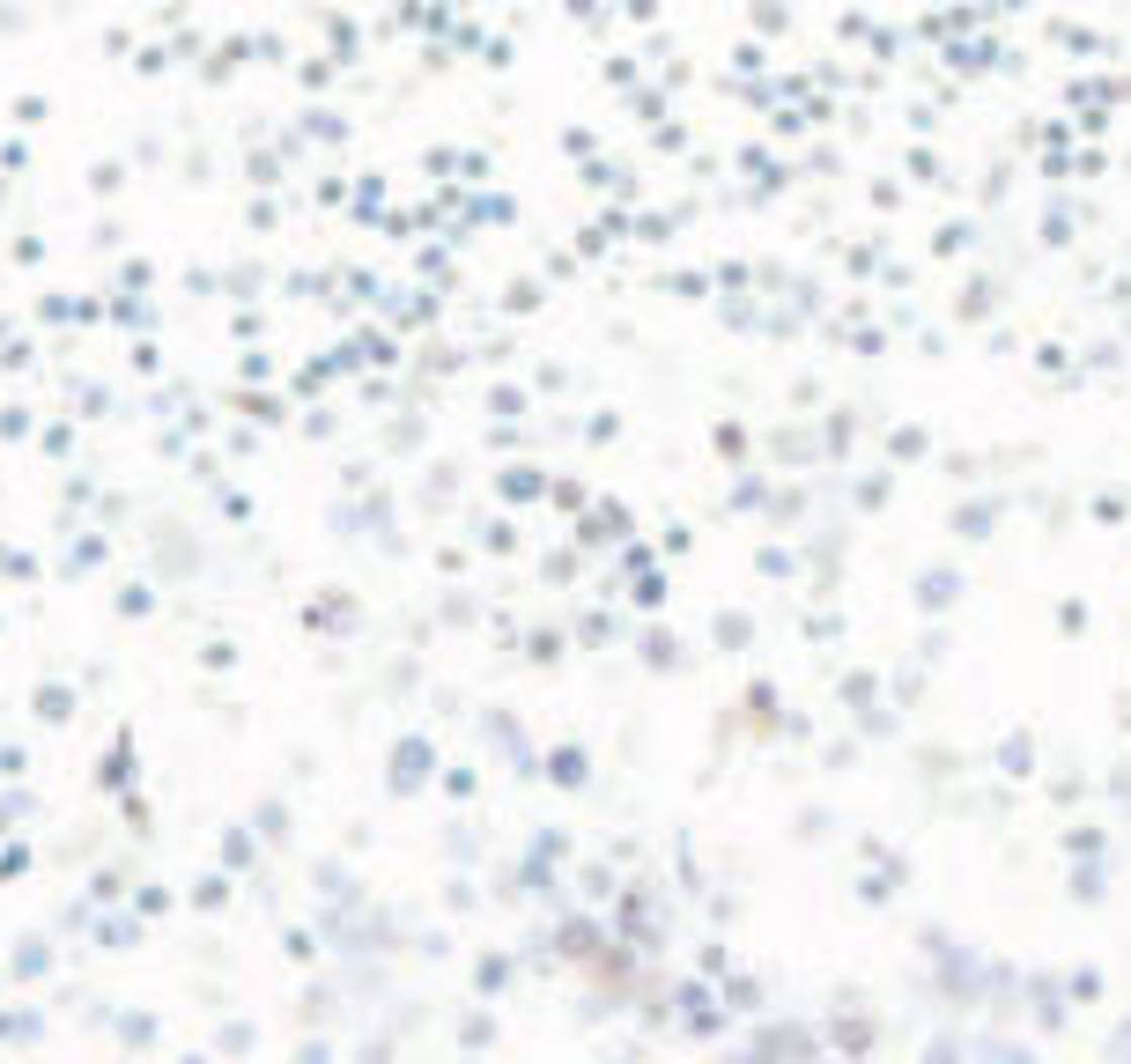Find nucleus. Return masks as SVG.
Here are the masks:
<instances>
[{
    "label": "nucleus",
    "instance_id": "2",
    "mask_svg": "<svg viewBox=\"0 0 1131 1064\" xmlns=\"http://www.w3.org/2000/svg\"><path fill=\"white\" fill-rule=\"evenodd\" d=\"M15 872H30V850H0V880H15Z\"/></svg>",
    "mask_w": 1131,
    "mask_h": 1064
},
{
    "label": "nucleus",
    "instance_id": "1",
    "mask_svg": "<svg viewBox=\"0 0 1131 1064\" xmlns=\"http://www.w3.org/2000/svg\"><path fill=\"white\" fill-rule=\"evenodd\" d=\"M37 717H53V724L75 717V695H67V688H37Z\"/></svg>",
    "mask_w": 1131,
    "mask_h": 1064
}]
</instances>
